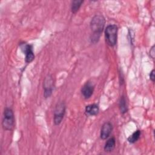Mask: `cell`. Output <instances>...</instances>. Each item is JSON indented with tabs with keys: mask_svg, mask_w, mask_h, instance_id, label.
<instances>
[{
	"mask_svg": "<svg viewBox=\"0 0 155 155\" xmlns=\"http://www.w3.org/2000/svg\"><path fill=\"white\" fill-rule=\"evenodd\" d=\"M65 109L66 107L64 102H61L56 104L54 111L53 122L54 125H58L61 123L65 113Z\"/></svg>",
	"mask_w": 155,
	"mask_h": 155,
	"instance_id": "cell-4",
	"label": "cell"
},
{
	"mask_svg": "<svg viewBox=\"0 0 155 155\" xmlns=\"http://www.w3.org/2000/svg\"><path fill=\"white\" fill-rule=\"evenodd\" d=\"M20 48L24 54H25V61L26 63H30L35 59V54L33 49V45L23 42L21 43Z\"/></svg>",
	"mask_w": 155,
	"mask_h": 155,
	"instance_id": "cell-6",
	"label": "cell"
},
{
	"mask_svg": "<svg viewBox=\"0 0 155 155\" xmlns=\"http://www.w3.org/2000/svg\"><path fill=\"white\" fill-rule=\"evenodd\" d=\"M116 146V139L114 137H111L108 139L105 143L104 150L106 152L112 151Z\"/></svg>",
	"mask_w": 155,
	"mask_h": 155,
	"instance_id": "cell-10",
	"label": "cell"
},
{
	"mask_svg": "<svg viewBox=\"0 0 155 155\" xmlns=\"http://www.w3.org/2000/svg\"><path fill=\"white\" fill-rule=\"evenodd\" d=\"M105 24V20L103 16L96 15L94 16L90 22V28L92 31L90 37L91 42L93 44L97 42L103 31Z\"/></svg>",
	"mask_w": 155,
	"mask_h": 155,
	"instance_id": "cell-1",
	"label": "cell"
},
{
	"mask_svg": "<svg viewBox=\"0 0 155 155\" xmlns=\"http://www.w3.org/2000/svg\"><path fill=\"white\" fill-rule=\"evenodd\" d=\"M15 125V116L14 113L12 108L6 107L4 108L2 120V126L4 130L7 131H12Z\"/></svg>",
	"mask_w": 155,
	"mask_h": 155,
	"instance_id": "cell-2",
	"label": "cell"
},
{
	"mask_svg": "<svg viewBox=\"0 0 155 155\" xmlns=\"http://www.w3.org/2000/svg\"><path fill=\"white\" fill-rule=\"evenodd\" d=\"M118 27L115 24H110L105 30V38L107 44L110 47H114L117 43Z\"/></svg>",
	"mask_w": 155,
	"mask_h": 155,
	"instance_id": "cell-3",
	"label": "cell"
},
{
	"mask_svg": "<svg viewBox=\"0 0 155 155\" xmlns=\"http://www.w3.org/2000/svg\"><path fill=\"white\" fill-rule=\"evenodd\" d=\"M94 89V86L91 82H87L81 88V94L83 97L87 99H89L93 94Z\"/></svg>",
	"mask_w": 155,
	"mask_h": 155,
	"instance_id": "cell-8",
	"label": "cell"
},
{
	"mask_svg": "<svg viewBox=\"0 0 155 155\" xmlns=\"http://www.w3.org/2000/svg\"><path fill=\"white\" fill-rule=\"evenodd\" d=\"M150 80L154 82L155 80V76H154V70H152V71L150 73Z\"/></svg>",
	"mask_w": 155,
	"mask_h": 155,
	"instance_id": "cell-15",
	"label": "cell"
},
{
	"mask_svg": "<svg viewBox=\"0 0 155 155\" xmlns=\"http://www.w3.org/2000/svg\"><path fill=\"white\" fill-rule=\"evenodd\" d=\"M43 87H44V96L45 98L49 97L53 93V91L54 90V80L51 75L47 74L44 80L43 83Z\"/></svg>",
	"mask_w": 155,
	"mask_h": 155,
	"instance_id": "cell-5",
	"label": "cell"
},
{
	"mask_svg": "<svg viewBox=\"0 0 155 155\" xmlns=\"http://www.w3.org/2000/svg\"><path fill=\"white\" fill-rule=\"evenodd\" d=\"M119 107L120 111V113L122 114H125L128 111V107L127 104V101L125 99V97L124 96H122L120 97L119 101Z\"/></svg>",
	"mask_w": 155,
	"mask_h": 155,
	"instance_id": "cell-11",
	"label": "cell"
},
{
	"mask_svg": "<svg viewBox=\"0 0 155 155\" xmlns=\"http://www.w3.org/2000/svg\"><path fill=\"white\" fill-rule=\"evenodd\" d=\"M113 130V125L110 122H105L101 129L100 137L102 140L107 139L111 134Z\"/></svg>",
	"mask_w": 155,
	"mask_h": 155,
	"instance_id": "cell-7",
	"label": "cell"
},
{
	"mask_svg": "<svg viewBox=\"0 0 155 155\" xmlns=\"http://www.w3.org/2000/svg\"><path fill=\"white\" fill-rule=\"evenodd\" d=\"M82 0H74L71 4V11L73 13H76L79 10L81 5L83 4Z\"/></svg>",
	"mask_w": 155,
	"mask_h": 155,
	"instance_id": "cell-12",
	"label": "cell"
},
{
	"mask_svg": "<svg viewBox=\"0 0 155 155\" xmlns=\"http://www.w3.org/2000/svg\"><path fill=\"white\" fill-rule=\"evenodd\" d=\"M99 111V106L97 104H94L87 105L85 108V114L88 116H95L98 114Z\"/></svg>",
	"mask_w": 155,
	"mask_h": 155,
	"instance_id": "cell-9",
	"label": "cell"
},
{
	"mask_svg": "<svg viewBox=\"0 0 155 155\" xmlns=\"http://www.w3.org/2000/svg\"><path fill=\"white\" fill-rule=\"evenodd\" d=\"M150 55L151 57V58L154 59V55H155V51H154V45H153L150 50Z\"/></svg>",
	"mask_w": 155,
	"mask_h": 155,
	"instance_id": "cell-14",
	"label": "cell"
},
{
	"mask_svg": "<svg viewBox=\"0 0 155 155\" xmlns=\"http://www.w3.org/2000/svg\"><path fill=\"white\" fill-rule=\"evenodd\" d=\"M140 134H141L140 131L139 130H137L128 137L127 140L130 143H134L139 139L140 137Z\"/></svg>",
	"mask_w": 155,
	"mask_h": 155,
	"instance_id": "cell-13",
	"label": "cell"
}]
</instances>
